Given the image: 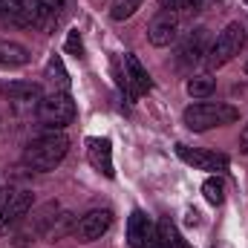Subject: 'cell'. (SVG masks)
I'll list each match as a JSON object with an SVG mask.
<instances>
[{"mask_svg": "<svg viewBox=\"0 0 248 248\" xmlns=\"http://www.w3.org/2000/svg\"><path fill=\"white\" fill-rule=\"evenodd\" d=\"M69 150V139L63 133H44L38 139H32L23 150V165L32 168V170H55L61 165V159Z\"/></svg>", "mask_w": 248, "mask_h": 248, "instance_id": "6da1fadb", "label": "cell"}, {"mask_svg": "<svg viewBox=\"0 0 248 248\" xmlns=\"http://www.w3.org/2000/svg\"><path fill=\"white\" fill-rule=\"evenodd\" d=\"M185 124L193 133H202V130H211V127H222V124H231L240 119V110L231 107V104H214V101H202V104H193L182 113Z\"/></svg>", "mask_w": 248, "mask_h": 248, "instance_id": "7a4b0ae2", "label": "cell"}, {"mask_svg": "<svg viewBox=\"0 0 248 248\" xmlns=\"http://www.w3.org/2000/svg\"><path fill=\"white\" fill-rule=\"evenodd\" d=\"M243 44H246V29H243V23H228V26L217 35V41L211 44V49L205 52V55H208L205 63H208L211 69L225 66L234 55H240Z\"/></svg>", "mask_w": 248, "mask_h": 248, "instance_id": "3957f363", "label": "cell"}, {"mask_svg": "<svg viewBox=\"0 0 248 248\" xmlns=\"http://www.w3.org/2000/svg\"><path fill=\"white\" fill-rule=\"evenodd\" d=\"M38 119L44 124H49V127H66V124L75 122V101L66 95V93H52V95H46V98H41V104H38Z\"/></svg>", "mask_w": 248, "mask_h": 248, "instance_id": "277c9868", "label": "cell"}, {"mask_svg": "<svg viewBox=\"0 0 248 248\" xmlns=\"http://www.w3.org/2000/svg\"><path fill=\"white\" fill-rule=\"evenodd\" d=\"M3 95L15 113H32V110H38V104L44 98L41 87L32 81H9V84H3Z\"/></svg>", "mask_w": 248, "mask_h": 248, "instance_id": "5b68a950", "label": "cell"}, {"mask_svg": "<svg viewBox=\"0 0 248 248\" xmlns=\"http://www.w3.org/2000/svg\"><path fill=\"white\" fill-rule=\"evenodd\" d=\"M110 225H113V214L104 208H95V211H90V214H84L78 222H75V228H72V234H75V240H81V243H93V240H101L107 231H110Z\"/></svg>", "mask_w": 248, "mask_h": 248, "instance_id": "8992f818", "label": "cell"}, {"mask_svg": "<svg viewBox=\"0 0 248 248\" xmlns=\"http://www.w3.org/2000/svg\"><path fill=\"white\" fill-rule=\"evenodd\" d=\"M179 35V12L162 9L159 15H153L150 26H147V41L153 46H170Z\"/></svg>", "mask_w": 248, "mask_h": 248, "instance_id": "52a82bcc", "label": "cell"}, {"mask_svg": "<svg viewBox=\"0 0 248 248\" xmlns=\"http://www.w3.org/2000/svg\"><path fill=\"white\" fill-rule=\"evenodd\" d=\"M32 208V193L29 190H3L0 193V228L15 225L26 211Z\"/></svg>", "mask_w": 248, "mask_h": 248, "instance_id": "ba28073f", "label": "cell"}, {"mask_svg": "<svg viewBox=\"0 0 248 248\" xmlns=\"http://www.w3.org/2000/svg\"><path fill=\"white\" fill-rule=\"evenodd\" d=\"M176 156L196 168V170H225L228 168V156L222 153H211V150H199V147H187V144H176Z\"/></svg>", "mask_w": 248, "mask_h": 248, "instance_id": "9c48e42d", "label": "cell"}, {"mask_svg": "<svg viewBox=\"0 0 248 248\" xmlns=\"http://www.w3.org/2000/svg\"><path fill=\"white\" fill-rule=\"evenodd\" d=\"M52 23V9L44 0H17V15H15V26H35V29H46Z\"/></svg>", "mask_w": 248, "mask_h": 248, "instance_id": "30bf717a", "label": "cell"}, {"mask_svg": "<svg viewBox=\"0 0 248 248\" xmlns=\"http://www.w3.org/2000/svg\"><path fill=\"white\" fill-rule=\"evenodd\" d=\"M127 240H130L133 248H156L159 231L153 228V222L141 211H133L130 219H127Z\"/></svg>", "mask_w": 248, "mask_h": 248, "instance_id": "8fae6325", "label": "cell"}, {"mask_svg": "<svg viewBox=\"0 0 248 248\" xmlns=\"http://www.w3.org/2000/svg\"><path fill=\"white\" fill-rule=\"evenodd\" d=\"M124 90L130 93V98H139L141 93L150 90V75L147 69L141 66V61L136 55H124V75H122Z\"/></svg>", "mask_w": 248, "mask_h": 248, "instance_id": "7c38bea8", "label": "cell"}, {"mask_svg": "<svg viewBox=\"0 0 248 248\" xmlns=\"http://www.w3.org/2000/svg\"><path fill=\"white\" fill-rule=\"evenodd\" d=\"M87 159H90V165H93L98 173H104L107 179L116 176V170H113V147H110V139H98V136L87 139Z\"/></svg>", "mask_w": 248, "mask_h": 248, "instance_id": "4fadbf2b", "label": "cell"}, {"mask_svg": "<svg viewBox=\"0 0 248 248\" xmlns=\"http://www.w3.org/2000/svg\"><path fill=\"white\" fill-rule=\"evenodd\" d=\"M205 44H208V29L205 26L193 29V35H187L185 46L179 49V63L199 61V55H205Z\"/></svg>", "mask_w": 248, "mask_h": 248, "instance_id": "5bb4252c", "label": "cell"}, {"mask_svg": "<svg viewBox=\"0 0 248 248\" xmlns=\"http://www.w3.org/2000/svg\"><path fill=\"white\" fill-rule=\"evenodd\" d=\"M29 61V49L12 41H0V66H23Z\"/></svg>", "mask_w": 248, "mask_h": 248, "instance_id": "9a60e30c", "label": "cell"}, {"mask_svg": "<svg viewBox=\"0 0 248 248\" xmlns=\"http://www.w3.org/2000/svg\"><path fill=\"white\" fill-rule=\"evenodd\" d=\"M214 90H217V81L208 78V75H199V78L187 81V95H193V98H208Z\"/></svg>", "mask_w": 248, "mask_h": 248, "instance_id": "2e32d148", "label": "cell"}, {"mask_svg": "<svg viewBox=\"0 0 248 248\" xmlns=\"http://www.w3.org/2000/svg\"><path fill=\"white\" fill-rule=\"evenodd\" d=\"M202 193H205V199H208L211 205H222V202H225V187H222V182H219L217 176L205 179V185H202Z\"/></svg>", "mask_w": 248, "mask_h": 248, "instance_id": "e0dca14e", "label": "cell"}, {"mask_svg": "<svg viewBox=\"0 0 248 248\" xmlns=\"http://www.w3.org/2000/svg\"><path fill=\"white\" fill-rule=\"evenodd\" d=\"M136 9H141V0H116L113 6V20H127L130 15H136Z\"/></svg>", "mask_w": 248, "mask_h": 248, "instance_id": "ac0fdd59", "label": "cell"}, {"mask_svg": "<svg viewBox=\"0 0 248 248\" xmlns=\"http://www.w3.org/2000/svg\"><path fill=\"white\" fill-rule=\"evenodd\" d=\"M46 72H49V78H52V81H58V87H61V90L69 87V78H66V72H63V66H61V58H52V61L46 63Z\"/></svg>", "mask_w": 248, "mask_h": 248, "instance_id": "d6986e66", "label": "cell"}, {"mask_svg": "<svg viewBox=\"0 0 248 248\" xmlns=\"http://www.w3.org/2000/svg\"><path fill=\"white\" fill-rule=\"evenodd\" d=\"M162 3V9H170V12H179V9H199L202 6V0H159Z\"/></svg>", "mask_w": 248, "mask_h": 248, "instance_id": "ffe728a7", "label": "cell"}, {"mask_svg": "<svg viewBox=\"0 0 248 248\" xmlns=\"http://www.w3.org/2000/svg\"><path fill=\"white\" fill-rule=\"evenodd\" d=\"M66 52L75 55V58H84V44H81V35H78L75 29L66 35Z\"/></svg>", "mask_w": 248, "mask_h": 248, "instance_id": "44dd1931", "label": "cell"}, {"mask_svg": "<svg viewBox=\"0 0 248 248\" xmlns=\"http://www.w3.org/2000/svg\"><path fill=\"white\" fill-rule=\"evenodd\" d=\"M15 15H17V0H0V20L15 23Z\"/></svg>", "mask_w": 248, "mask_h": 248, "instance_id": "7402d4cb", "label": "cell"}, {"mask_svg": "<svg viewBox=\"0 0 248 248\" xmlns=\"http://www.w3.org/2000/svg\"><path fill=\"white\" fill-rule=\"evenodd\" d=\"M240 150H243V153H248V124L243 127V133H240Z\"/></svg>", "mask_w": 248, "mask_h": 248, "instance_id": "603a6c76", "label": "cell"}, {"mask_svg": "<svg viewBox=\"0 0 248 248\" xmlns=\"http://www.w3.org/2000/svg\"><path fill=\"white\" fill-rule=\"evenodd\" d=\"M246 72H248V63H246Z\"/></svg>", "mask_w": 248, "mask_h": 248, "instance_id": "cb8c5ba5", "label": "cell"}, {"mask_svg": "<svg viewBox=\"0 0 248 248\" xmlns=\"http://www.w3.org/2000/svg\"><path fill=\"white\" fill-rule=\"evenodd\" d=\"M246 6H248V0H246Z\"/></svg>", "mask_w": 248, "mask_h": 248, "instance_id": "d4e9b609", "label": "cell"}]
</instances>
